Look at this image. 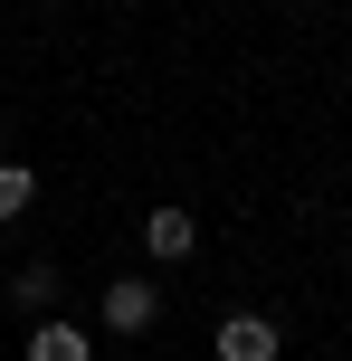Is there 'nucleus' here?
I'll list each match as a JSON object with an SVG mask.
<instances>
[{
	"instance_id": "nucleus-1",
	"label": "nucleus",
	"mask_w": 352,
	"mask_h": 361,
	"mask_svg": "<svg viewBox=\"0 0 352 361\" xmlns=\"http://www.w3.org/2000/svg\"><path fill=\"white\" fill-rule=\"evenodd\" d=\"M152 314H162V295L143 276H114L105 286V333H152Z\"/></svg>"
},
{
	"instance_id": "nucleus-2",
	"label": "nucleus",
	"mask_w": 352,
	"mask_h": 361,
	"mask_svg": "<svg viewBox=\"0 0 352 361\" xmlns=\"http://www.w3.org/2000/svg\"><path fill=\"white\" fill-rule=\"evenodd\" d=\"M219 361H277V324L267 314H229L219 324Z\"/></svg>"
},
{
	"instance_id": "nucleus-3",
	"label": "nucleus",
	"mask_w": 352,
	"mask_h": 361,
	"mask_svg": "<svg viewBox=\"0 0 352 361\" xmlns=\"http://www.w3.org/2000/svg\"><path fill=\"white\" fill-rule=\"evenodd\" d=\"M143 247H152V257H171V267H181V257L200 247V219H190V209H152V219H143Z\"/></svg>"
},
{
	"instance_id": "nucleus-4",
	"label": "nucleus",
	"mask_w": 352,
	"mask_h": 361,
	"mask_svg": "<svg viewBox=\"0 0 352 361\" xmlns=\"http://www.w3.org/2000/svg\"><path fill=\"white\" fill-rule=\"evenodd\" d=\"M29 361H95V343H86L76 324H38V333H29Z\"/></svg>"
},
{
	"instance_id": "nucleus-5",
	"label": "nucleus",
	"mask_w": 352,
	"mask_h": 361,
	"mask_svg": "<svg viewBox=\"0 0 352 361\" xmlns=\"http://www.w3.org/2000/svg\"><path fill=\"white\" fill-rule=\"evenodd\" d=\"M19 305H29V314H48V305H57V267H48V257L19 276Z\"/></svg>"
},
{
	"instance_id": "nucleus-6",
	"label": "nucleus",
	"mask_w": 352,
	"mask_h": 361,
	"mask_svg": "<svg viewBox=\"0 0 352 361\" xmlns=\"http://www.w3.org/2000/svg\"><path fill=\"white\" fill-rule=\"evenodd\" d=\"M29 190H38L29 162H0V219H19V209H29Z\"/></svg>"
},
{
	"instance_id": "nucleus-7",
	"label": "nucleus",
	"mask_w": 352,
	"mask_h": 361,
	"mask_svg": "<svg viewBox=\"0 0 352 361\" xmlns=\"http://www.w3.org/2000/svg\"><path fill=\"white\" fill-rule=\"evenodd\" d=\"M38 10H57V0H38Z\"/></svg>"
}]
</instances>
